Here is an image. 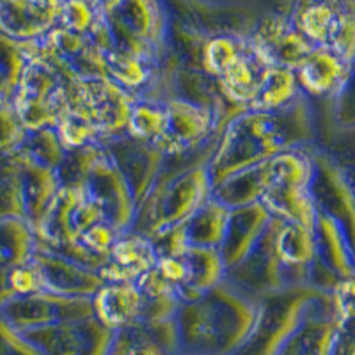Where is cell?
<instances>
[{"label": "cell", "mask_w": 355, "mask_h": 355, "mask_svg": "<svg viewBox=\"0 0 355 355\" xmlns=\"http://www.w3.org/2000/svg\"><path fill=\"white\" fill-rule=\"evenodd\" d=\"M183 263V281L180 284V300L196 299L226 279V266L218 249L190 247L180 252Z\"/></svg>", "instance_id": "cell-30"}, {"label": "cell", "mask_w": 355, "mask_h": 355, "mask_svg": "<svg viewBox=\"0 0 355 355\" xmlns=\"http://www.w3.org/2000/svg\"><path fill=\"white\" fill-rule=\"evenodd\" d=\"M331 297L338 320L355 318V272L339 279L331 290Z\"/></svg>", "instance_id": "cell-51"}, {"label": "cell", "mask_w": 355, "mask_h": 355, "mask_svg": "<svg viewBox=\"0 0 355 355\" xmlns=\"http://www.w3.org/2000/svg\"><path fill=\"white\" fill-rule=\"evenodd\" d=\"M0 355H44L20 331L0 318Z\"/></svg>", "instance_id": "cell-50"}, {"label": "cell", "mask_w": 355, "mask_h": 355, "mask_svg": "<svg viewBox=\"0 0 355 355\" xmlns=\"http://www.w3.org/2000/svg\"><path fill=\"white\" fill-rule=\"evenodd\" d=\"M218 139L214 114L190 101L171 98L166 101V126L155 142L166 158L189 157Z\"/></svg>", "instance_id": "cell-10"}, {"label": "cell", "mask_w": 355, "mask_h": 355, "mask_svg": "<svg viewBox=\"0 0 355 355\" xmlns=\"http://www.w3.org/2000/svg\"><path fill=\"white\" fill-rule=\"evenodd\" d=\"M12 157H15L18 166L25 218L36 227L52 199L55 198V194L62 187L61 180H59V174L55 169H50V167L40 166L36 162L28 160L20 151L12 153Z\"/></svg>", "instance_id": "cell-28"}, {"label": "cell", "mask_w": 355, "mask_h": 355, "mask_svg": "<svg viewBox=\"0 0 355 355\" xmlns=\"http://www.w3.org/2000/svg\"><path fill=\"white\" fill-rule=\"evenodd\" d=\"M24 157L36 162L40 166L59 169L66 158V148L62 146L61 139L57 135L55 128H41L28 132L20 150Z\"/></svg>", "instance_id": "cell-43"}, {"label": "cell", "mask_w": 355, "mask_h": 355, "mask_svg": "<svg viewBox=\"0 0 355 355\" xmlns=\"http://www.w3.org/2000/svg\"><path fill=\"white\" fill-rule=\"evenodd\" d=\"M62 0H0V36L18 43L43 40L59 27Z\"/></svg>", "instance_id": "cell-20"}, {"label": "cell", "mask_w": 355, "mask_h": 355, "mask_svg": "<svg viewBox=\"0 0 355 355\" xmlns=\"http://www.w3.org/2000/svg\"><path fill=\"white\" fill-rule=\"evenodd\" d=\"M101 144L105 146L117 169L121 171L139 208L157 185L158 178L166 169L167 158L155 146L130 137L128 133L109 139Z\"/></svg>", "instance_id": "cell-17"}, {"label": "cell", "mask_w": 355, "mask_h": 355, "mask_svg": "<svg viewBox=\"0 0 355 355\" xmlns=\"http://www.w3.org/2000/svg\"><path fill=\"white\" fill-rule=\"evenodd\" d=\"M270 220L272 215L261 202L234 208L230 211L226 233L218 247L226 272L239 265L250 250L254 249Z\"/></svg>", "instance_id": "cell-22"}, {"label": "cell", "mask_w": 355, "mask_h": 355, "mask_svg": "<svg viewBox=\"0 0 355 355\" xmlns=\"http://www.w3.org/2000/svg\"><path fill=\"white\" fill-rule=\"evenodd\" d=\"M270 185L268 164L261 162V164L247 167V169L239 171V173L227 176L226 180H222L218 185L214 187L211 198L227 206L230 210H234V208L261 202L263 194Z\"/></svg>", "instance_id": "cell-33"}, {"label": "cell", "mask_w": 355, "mask_h": 355, "mask_svg": "<svg viewBox=\"0 0 355 355\" xmlns=\"http://www.w3.org/2000/svg\"><path fill=\"white\" fill-rule=\"evenodd\" d=\"M157 261L158 254L151 240L135 231H126L117 236L98 274L105 283H135L155 268Z\"/></svg>", "instance_id": "cell-21"}, {"label": "cell", "mask_w": 355, "mask_h": 355, "mask_svg": "<svg viewBox=\"0 0 355 355\" xmlns=\"http://www.w3.org/2000/svg\"><path fill=\"white\" fill-rule=\"evenodd\" d=\"M9 164H11V155H0V180H2V176L8 171Z\"/></svg>", "instance_id": "cell-53"}, {"label": "cell", "mask_w": 355, "mask_h": 355, "mask_svg": "<svg viewBox=\"0 0 355 355\" xmlns=\"http://www.w3.org/2000/svg\"><path fill=\"white\" fill-rule=\"evenodd\" d=\"M9 217H24V198H21L20 176L15 157L11 155V164L0 180V220Z\"/></svg>", "instance_id": "cell-47"}, {"label": "cell", "mask_w": 355, "mask_h": 355, "mask_svg": "<svg viewBox=\"0 0 355 355\" xmlns=\"http://www.w3.org/2000/svg\"><path fill=\"white\" fill-rule=\"evenodd\" d=\"M274 247L279 261L293 275L295 281L299 284H309V266L316 254L313 230L279 218Z\"/></svg>", "instance_id": "cell-31"}, {"label": "cell", "mask_w": 355, "mask_h": 355, "mask_svg": "<svg viewBox=\"0 0 355 355\" xmlns=\"http://www.w3.org/2000/svg\"><path fill=\"white\" fill-rule=\"evenodd\" d=\"M11 101L28 132L55 128L68 101V80L37 55L36 49L21 71Z\"/></svg>", "instance_id": "cell-6"}, {"label": "cell", "mask_w": 355, "mask_h": 355, "mask_svg": "<svg viewBox=\"0 0 355 355\" xmlns=\"http://www.w3.org/2000/svg\"><path fill=\"white\" fill-rule=\"evenodd\" d=\"M37 55L50 62L68 82L107 77L105 53L87 34L55 27L36 41Z\"/></svg>", "instance_id": "cell-12"}, {"label": "cell", "mask_w": 355, "mask_h": 355, "mask_svg": "<svg viewBox=\"0 0 355 355\" xmlns=\"http://www.w3.org/2000/svg\"><path fill=\"white\" fill-rule=\"evenodd\" d=\"M318 117L315 101L304 93L274 110H245L233 117L218 135L208 160L211 183L218 185L231 174L270 160L290 150L316 144Z\"/></svg>", "instance_id": "cell-1"}, {"label": "cell", "mask_w": 355, "mask_h": 355, "mask_svg": "<svg viewBox=\"0 0 355 355\" xmlns=\"http://www.w3.org/2000/svg\"><path fill=\"white\" fill-rule=\"evenodd\" d=\"M327 112L329 119L338 126L355 128V61L352 62L347 82L331 101H318Z\"/></svg>", "instance_id": "cell-46"}, {"label": "cell", "mask_w": 355, "mask_h": 355, "mask_svg": "<svg viewBox=\"0 0 355 355\" xmlns=\"http://www.w3.org/2000/svg\"><path fill=\"white\" fill-rule=\"evenodd\" d=\"M87 2H93V4L101 6V8H103V6H105V0H87Z\"/></svg>", "instance_id": "cell-54"}, {"label": "cell", "mask_w": 355, "mask_h": 355, "mask_svg": "<svg viewBox=\"0 0 355 355\" xmlns=\"http://www.w3.org/2000/svg\"><path fill=\"white\" fill-rule=\"evenodd\" d=\"M36 291H43L41 275L37 272L34 261L27 263L24 266H18L9 274L8 277V295L9 300L21 295H31Z\"/></svg>", "instance_id": "cell-49"}, {"label": "cell", "mask_w": 355, "mask_h": 355, "mask_svg": "<svg viewBox=\"0 0 355 355\" xmlns=\"http://www.w3.org/2000/svg\"><path fill=\"white\" fill-rule=\"evenodd\" d=\"M28 130L21 123L12 101L0 100V155L17 153L27 137Z\"/></svg>", "instance_id": "cell-45"}, {"label": "cell", "mask_w": 355, "mask_h": 355, "mask_svg": "<svg viewBox=\"0 0 355 355\" xmlns=\"http://www.w3.org/2000/svg\"><path fill=\"white\" fill-rule=\"evenodd\" d=\"M100 220H103L100 210L84 190L62 185L34 230L37 242L50 249H61L78 243L82 234Z\"/></svg>", "instance_id": "cell-9"}, {"label": "cell", "mask_w": 355, "mask_h": 355, "mask_svg": "<svg viewBox=\"0 0 355 355\" xmlns=\"http://www.w3.org/2000/svg\"><path fill=\"white\" fill-rule=\"evenodd\" d=\"M68 94L85 110L100 142L125 135L133 96L109 77L68 82Z\"/></svg>", "instance_id": "cell-8"}, {"label": "cell", "mask_w": 355, "mask_h": 355, "mask_svg": "<svg viewBox=\"0 0 355 355\" xmlns=\"http://www.w3.org/2000/svg\"><path fill=\"white\" fill-rule=\"evenodd\" d=\"M164 126H166V101L144 100V98L133 100L128 126H126V133L130 137L155 144L164 132Z\"/></svg>", "instance_id": "cell-39"}, {"label": "cell", "mask_w": 355, "mask_h": 355, "mask_svg": "<svg viewBox=\"0 0 355 355\" xmlns=\"http://www.w3.org/2000/svg\"><path fill=\"white\" fill-rule=\"evenodd\" d=\"M33 261L41 275L43 290L50 293L93 299L94 293L105 284L98 270L82 265L40 242Z\"/></svg>", "instance_id": "cell-19"}, {"label": "cell", "mask_w": 355, "mask_h": 355, "mask_svg": "<svg viewBox=\"0 0 355 355\" xmlns=\"http://www.w3.org/2000/svg\"><path fill=\"white\" fill-rule=\"evenodd\" d=\"M332 6L327 37L320 49L331 50L352 64L355 61V0H332Z\"/></svg>", "instance_id": "cell-37"}, {"label": "cell", "mask_w": 355, "mask_h": 355, "mask_svg": "<svg viewBox=\"0 0 355 355\" xmlns=\"http://www.w3.org/2000/svg\"><path fill=\"white\" fill-rule=\"evenodd\" d=\"M78 189L84 190V194L100 210L103 220L117 233L132 230L137 215V205L121 171L117 169L101 142Z\"/></svg>", "instance_id": "cell-7"}, {"label": "cell", "mask_w": 355, "mask_h": 355, "mask_svg": "<svg viewBox=\"0 0 355 355\" xmlns=\"http://www.w3.org/2000/svg\"><path fill=\"white\" fill-rule=\"evenodd\" d=\"M103 17L112 37V50L135 53L160 64L169 27L162 0H109L103 6Z\"/></svg>", "instance_id": "cell-5"}, {"label": "cell", "mask_w": 355, "mask_h": 355, "mask_svg": "<svg viewBox=\"0 0 355 355\" xmlns=\"http://www.w3.org/2000/svg\"><path fill=\"white\" fill-rule=\"evenodd\" d=\"M302 93L295 71L279 66H270L265 77L261 93L250 110H274L288 105L291 100Z\"/></svg>", "instance_id": "cell-42"}, {"label": "cell", "mask_w": 355, "mask_h": 355, "mask_svg": "<svg viewBox=\"0 0 355 355\" xmlns=\"http://www.w3.org/2000/svg\"><path fill=\"white\" fill-rule=\"evenodd\" d=\"M258 299L222 281L180 304L176 323L180 355H234L254 325Z\"/></svg>", "instance_id": "cell-2"}, {"label": "cell", "mask_w": 355, "mask_h": 355, "mask_svg": "<svg viewBox=\"0 0 355 355\" xmlns=\"http://www.w3.org/2000/svg\"><path fill=\"white\" fill-rule=\"evenodd\" d=\"M36 53V41L18 43L0 36V100H11L20 75L31 57Z\"/></svg>", "instance_id": "cell-40"}, {"label": "cell", "mask_w": 355, "mask_h": 355, "mask_svg": "<svg viewBox=\"0 0 355 355\" xmlns=\"http://www.w3.org/2000/svg\"><path fill=\"white\" fill-rule=\"evenodd\" d=\"M142 297L135 283H105L93 297V315L109 331L117 332L141 318Z\"/></svg>", "instance_id": "cell-27"}, {"label": "cell", "mask_w": 355, "mask_h": 355, "mask_svg": "<svg viewBox=\"0 0 355 355\" xmlns=\"http://www.w3.org/2000/svg\"><path fill=\"white\" fill-rule=\"evenodd\" d=\"M249 37L268 64L291 71H297L315 49L293 24L291 15L284 12H274L256 21Z\"/></svg>", "instance_id": "cell-18"}, {"label": "cell", "mask_w": 355, "mask_h": 355, "mask_svg": "<svg viewBox=\"0 0 355 355\" xmlns=\"http://www.w3.org/2000/svg\"><path fill=\"white\" fill-rule=\"evenodd\" d=\"M107 2H109V0H105V4H107Z\"/></svg>", "instance_id": "cell-55"}, {"label": "cell", "mask_w": 355, "mask_h": 355, "mask_svg": "<svg viewBox=\"0 0 355 355\" xmlns=\"http://www.w3.org/2000/svg\"><path fill=\"white\" fill-rule=\"evenodd\" d=\"M315 261L309 266V284L323 291H331L339 279L355 272V252L347 233L334 218L316 211Z\"/></svg>", "instance_id": "cell-14"}, {"label": "cell", "mask_w": 355, "mask_h": 355, "mask_svg": "<svg viewBox=\"0 0 355 355\" xmlns=\"http://www.w3.org/2000/svg\"><path fill=\"white\" fill-rule=\"evenodd\" d=\"M350 66L331 50L315 46L295 75L300 91L309 100L331 101L347 82Z\"/></svg>", "instance_id": "cell-23"}, {"label": "cell", "mask_w": 355, "mask_h": 355, "mask_svg": "<svg viewBox=\"0 0 355 355\" xmlns=\"http://www.w3.org/2000/svg\"><path fill=\"white\" fill-rule=\"evenodd\" d=\"M331 300V291L311 284H295L261 295L254 325L234 355H277L300 323Z\"/></svg>", "instance_id": "cell-4"}, {"label": "cell", "mask_w": 355, "mask_h": 355, "mask_svg": "<svg viewBox=\"0 0 355 355\" xmlns=\"http://www.w3.org/2000/svg\"><path fill=\"white\" fill-rule=\"evenodd\" d=\"M268 69L270 64L263 59L249 37L245 52L217 80L227 100L233 101L234 105L250 110L261 93Z\"/></svg>", "instance_id": "cell-25"}, {"label": "cell", "mask_w": 355, "mask_h": 355, "mask_svg": "<svg viewBox=\"0 0 355 355\" xmlns=\"http://www.w3.org/2000/svg\"><path fill=\"white\" fill-rule=\"evenodd\" d=\"M93 315V299L62 297L50 291L21 295L0 307V318L20 332L36 331L62 322L89 318Z\"/></svg>", "instance_id": "cell-11"}, {"label": "cell", "mask_w": 355, "mask_h": 355, "mask_svg": "<svg viewBox=\"0 0 355 355\" xmlns=\"http://www.w3.org/2000/svg\"><path fill=\"white\" fill-rule=\"evenodd\" d=\"M36 247V230L27 218L9 217L0 220V307L9 302V274L33 261Z\"/></svg>", "instance_id": "cell-26"}, {"label": "cell", "mask_w": 355, "mask_h": 355, "mask_svg": "<svg viewBox=\"0 0 355 355\" xmlns=\"http://www.w3.org/2000/svg\"><path fill=\"white\" fill-rule=\"evenodd\" d=\"M249 46V36L220 34L211 36L202 49V69L208 75L218 78Z\"/></svg>", "instance_id": "cell-41"}, {"label": "cell", "mask_w": 355, "mask_h": 355, "mask_svg": "<svg viewBox=\"0 0 355 355\" xmlns=\"http://www.w3.org/2000/svg\"><path fill=\"white\" fill-rule=\"evenodd\" d=\"M107 77L126 89L133 96H137L157 73L158 64L146 61L135 53L123 50H110L105 53Z\"/></svg>", "instance_id": "cell-36"}, {"label": "cell", "mask_w": 355, "mask_h": 355, "mask_svg": "<svg viewBox=\"0 0 355 355\" xmlns=\"http://www.w3.org/2000/svg\"><path fill=\"white\" fill-rule=\"evenodd\" d=\"M332 355H355V318L338 320Z\"/></svg>", "instance_id": "cell-52"}, {"label": "cell", "mask_w": 355, "mask_h": 355, "mask_svg": "<svg viewBox=\"0 0 355 355\" xmlns=\"http://www.w3.org/2000/svg\"><path fill=\"white\" fill-rule=\"evenodd\" d=\"M315 105L318 117V137L315 146L343 171L355 190V128L334 125L322 103L315 101Z\"/></svg>", "instance_id": "cell-34"}, {"label": "cell", "mask_w": 355, "mask_h": 355, "mask_svg": "<svg viewBox=\"0 0 355 355\" xmlns=\"http://www.w3.org/2000/svg\"><path fill=\"white\" fill-rule=\"evenodd\" d=\"M44 355H109L114 332L94 316L21 332Z\"/></svg>", "instance_id": "cell-15"}, {"label": "cell", "mask_w": 355, "mask_h": 355, "mask_svg": "<svg viewBox=\"0 0 355 355\" xmlns=\"http://www.w3.org/2000/svg\"><path fill=\"white\" fill-rule=\"evenodd\" d=\"M214 183L208 171V158H198L183 166L169 167L158 178L151 194L137 208L130 231L148 239L162 231L180 226L211 198Z\"/></svg>", "instance_id": "cell-3"}, {"label": "cell", "mask_w": 355, "mask_h": 355, "mask_svg": "<svg viewBox=\"0 0 355 355\" xmlns=\"http://www.w3.org/2000/svg\"><path fill=\"white\" fill-rule=\"evenodd\" d=\"M101 15H103V8L87 0H62L59 27L68 28L77 34H89Z\"/></svg>", "instance_id": "cell-44"}, {"label": "cell", "mask_w": 355, "mask_h": 355, "mask_svg": "<svg viewBox=\"0 0 355 355\" xmlns=\"http://www.w3.org/2000/svg\"><path fill=\"white\" fill-rule=\"evenodd\" d=\"M277 226L279 218L272 217L254 249L250 250L239 265L226 272V281L254 299H259L261 295L270 293V291L281 290V288L299 284L275 254L274 236Z\"/></svg>", "instance_id": "cell-13"}, {"label": "cell", "mask_w": 355, "mask_h": 355, "mask_svg": "<svg viewBox=\"0 0 355 355\" xmlns=\"http://www.w3.org/2000/svg\"><path fill=\"white\" fill-rule=\"evenodd\" d=\"M55 132L66 151L78 150L89 144L100 142L93 123L89 121L85 110L68 94V101L55 125Z\"/></svg>", "instance_id": "cell-38"}, {"label": "cell", "mask_w": 355, "mask_h": 355, "mask_svg": "<svg viewBox=\"0 0 355 355\" xmlns=\"http://www.w3.org/2000/svg\"><path fill=\"white\" fill-rule=\"evenodd\" d=\"M109 355H180L174 318L164 322H137L114 332Z\"/></svg>", "instance_id": "cell-24"}, {"label": "cell", "mask_w": 355, "mask_h": 355, "mask_svg": "<svg viewBox=\"0 0 355 355\" xmlns=\"http://www.w3.org/2000/svg\"><path fill=\"white\" fill-rule=\"evenodd\" d=\"M261 205L265 206L272 217L281 218L284 222L300 224V226H306L309 230L315 227L318 208H316L309 187L274 183L263 194Z\"/></svg>", "instance_id": "cell-32"}, {"label": "cell", "mask_w": 355, "mask_h": 355, "mask_svg": "<svg viewBox=\"0 0 355 355\" xmlns=\"http://www.w3.org/2000/svg\"><path fill=\"white\" fill-rule=\"evenodd\" d=\"M230 208L210 198L201 205L187 220L180 224L183 242L190 247H211L218 249L226 233Z\"/></svg>", "instance_id": "cell-35"}, {"label": "cell", "mask_w": 355, "mask_h": 355, "mask_svg": "<svg viewBox=\"0 0 355 355\" xmlns=\"http://www.w3.org/2000/svg\"><path fill=\"white\" fill-rule=\"evenodd\" d=\"M315 160V178L311 182V194L320 211L334 218L347 233L355 252V190L343 171L316 146L311 148Z\"/></svg>", "instance_id": "cell-16"}, {"label": "cell", "mask_w": 355, "mask_h": 355, "mask_svg": "<svg viewBox=\"0 0 355 355\" xmlns=\"http://www.w3.org/2000/svg\"><path fill=\"white\" fill-rule=\"evenodd\" d=\"M336 327L338 316L331 300L313 311L300 323L299 329L288 338L277 355H332Z\"/></svg>", "instance_id": "cell-29"}, {"label": "cell", "mask_w": 355, "mask_h": 355, "mask_svg": "<svg viewBox=\"0 0 355 355\" xmlns=\"http://www.w3.org/2000/svg\"><path fill=\"white\" fill-rule=\"evenodd\" d=\"M119 234L121 233H117L110 224H107L105 220H100L82 234L78 245L84 247L93 256L105 259Z\"/></svg>", "instance_id": "cell-48"}]
</instances>
